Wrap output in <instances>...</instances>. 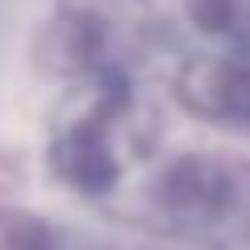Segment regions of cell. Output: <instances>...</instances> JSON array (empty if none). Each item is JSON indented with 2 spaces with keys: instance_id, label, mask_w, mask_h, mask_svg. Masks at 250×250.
Listing matches in <instances>:
<instances>
[{
  "instance_id": "1",
  "label": "cell",
  "mask_w": 250,
  "mask_h": 250,
  "mask_svg": "<svg viewBox=\"0 0 250 250\" xmlns=\"http://www.w3.org/2000/svg\"><path fill=\"white\" fill-rule=\"evenodd\" d=\"M123 111H127V86H123V78L99 74L86 103L70 119H62L54 144H49V164L78 193L103 197L119 181L123 160H119V148H115V127H119Z\"/></svg>"
},
{
  "instance_id": "2",
  "label": "cell",
  "mask_w": 250,
  "mask_h": 250,
  "mask_svg": "<svg viewBox=\"0 0 250 250\" xmlns=\"http://www.w3.org/2000/svg\"><path fill=\"white\" fill-rule=\"evenodd\" d=\"M160 209L189 230H213L238 209V181L226 164L185 156L160 176Z\"/></svg>"
},
{
  "instance_id": "4",
  "label": "cell",
  "mask_w": 250,
  "mask_h": 250,
  "mask_svg": "<svg viewBox=\"0 0 250 250\" xmlns=\"http://www.w3.org/2000/svg\"><path fill=\"white\" fill-rule=\"evenodd\" d=\"M193 21L205 29V33L230 37V33H238L242 4H238V0H193Z\"/></svg>"
},
{
  "instance_id": "3",
  "label": "cell",
  "mask_w": 250,
  "mask_h": 250,
  "mask_svg": "<svg viewBox=\"0 0 250 250\" xmlns=\"http://www.w3.org/2000/svg\"><path fill=\"white\" fill-rule=\"evenodd\" d=\"M176 99L205 123L250 127V58L222 54L189 62L176 78Z\"/></svg>"
}]
</instances>
